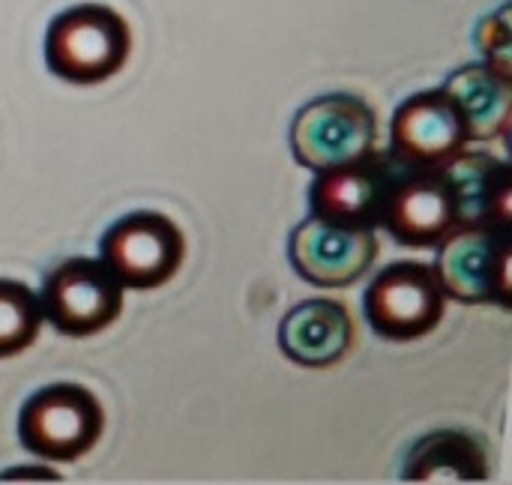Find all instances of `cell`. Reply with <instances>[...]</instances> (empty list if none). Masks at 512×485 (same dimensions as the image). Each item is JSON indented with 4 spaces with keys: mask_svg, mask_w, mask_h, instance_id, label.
I'll list each match as a JSON object with an SVG mask.
<instances>
[{
    "mask_svg": "<svg viewBox=\"0 0 512 485\" xmlns=\"http://www.w3.org/2000/svg\"><path fill=\"white\" fill-rule=\"evenodd\" d=\"M465 147V120L444 87L414 93L396 108L387 150L405 168H444Z\"/></svg>",
    "mask_w": 512,
    "mask_h": 485,
    "instance_id": "30bf717a",
    "label": "cell"
},
{
    "mask_svg": "<svg viewBox=\"0 0 512 485\" xmlns=\"http://www.w3.org/2000/svg\"><path fill=\"white\" fill-rule=\"evenodd\" d=\"M447 96L456 102L468 141H492L507 135L512 120V75L489 63H471L456 69L444 81Z\"/></svg>",
    "mask_w": 512,
    "mask_h": 485,
    "instance_id": "5bb4252c",
    "label": "cell"
},
{
    "mask_svg": "<svg viewBox=\"0 0 512 485\" xmlns=\"http://www.w3.org/2000/svg\"><path fill=\"white\" fill-rule=\"evenodd\" d=\"M405 483H483L489 480L486 444L471 432L441 429L420 438L405 465Z\"/></svg>",
    "mask_w": 512,
    "mask_h": 485,
    "instance_id": "9a60e30c",
    "label": "cell"
},
{
    "mask_svg": "<svg viewBox=\"0 0 512 485\" xmlns=\"http://www.w3.org/2000/svg\"><path fill=\"white\" fill-rule=\"evenodd\" d=\"M123 291L120 279L99 258H66L42 279V321L75 339L102 333L120 318Z\"/></svg>",
    "mask_w": 512,
    "mask_h": 485,
    "instance_id": "5b68a950",
    "label": "cell"
},
{
    "mask_svg": "<svg viewBox=\"0 0 512 485\" xmlns=\"http://www.w3.org/2000/svg\"><path fill=\"white\" fill-rule=\"evenodd\" d=\"M512 234L510 228L459 225L447 240L438 243V276L447 300L468 306L498 303L512 306Z\"/></svg>",
    "mask_w": 512,
    "mask_h": 485,
    "instance_id": "52a82bcc",
    "label": "cell"
},
{
    "mask_svg": "<svg viewBox=\"0 0 512 485\" xmlns=\"http://www.w3.org/2000/svg\"><path fill=\"white\" fill-rule=\"evenodd\" d=\"M369 327L390 342L429 336L447 312V291L435 264L396 261L384 267L363 297Z\"/></svg>",
    "mask_w": 512,
    "mask_h": 485,
    "instance_id": "277c9868",
    "label": "cell"
},
{
    "mask_svg": "<svg viewBox=\"0 0 512 485\" xmlns=\"http://www.w3.org/2000/svg\"><path fill=\"white\" fill-rule=\"evenodd\" d=\"M477 48L486 57L489 66L498 72L512 75V30H510V6H501L498 12L486 15L477 24Z\"/></svg>",
    "mask_w": 512,
    "mask_h": 485,
    "instance_id": "e0dca14e",
    "label": "cell"
},
{
    "mask_svg": "<svg viewBox=\"0 0 512 485\" xmlns=\"http://www.w3.org/2000/svg\"><path fill=\"white\" fill-rule=\"evenodd\" d=\"M399 168L402 162L390 150H372L348 165L315 171L309 186L312 216L375 228Z\"/></svg>",
    "mask_w": 512,
    "mask_h": 485,
    "instance_id": "8fae6325",
    "label": "cell"
},
{
    "mask_svg": "<svg viewBox=\"0 0 512 485\" xmlns=\"http://www.w3.org/2000/svg\"><path fill=\"white\" fill-rule=\"evenodd\" d=\"M291 267L318 288H345L369 273L378 258V237L369 225L303 219L288 240Z\"/></svg>",
    "mask_w": 512,
    "mask_h": 485,
    "instance_id": "9c48e42d",
    "label": "cell"
},
{
    "mask_svg": "<svg viewBox=\"0 0 512 485\" xmlns=\"http://www.w3.org/2000/svg\"><path fill=\"white\" fill-rule=\"evenodd\" d=\"M105 432L99 399L81 384H48L18 411V441L48 462H78Z\"/></svg>",
    "mask_w": 512,
    "mask_h": 485,
    "instance_id": "7a4b0ae2",
    "label": "cell"
},
{
    "mask_svg": "<svg viewBox=\"0 0 512 485\" xmlns=\"http://www.w3.org/2000/svg\"><path fill=\"white\" fill-rule=\"evenodd\" d=\"M42 330L39 294L15 279H0V357L27 351Z\"/></svg>",
    "mask_w": 512,
    "mask_h": 485,
    "instance_id": "2e32d148",
    "label": "cell"
},
{
    "mask_svg": "<svg viewBox=\"0 0 512 485\" xmlns=\"http://www.w3.org/2000/svg\"><path fill=\"white\" fill-rule=\"evenodd\" d=\"M378 117L360 96L327 93L303 105L291 123L294 159L309 171L348 165L375 150Z\"/></svg>",
    "mask_w": 512,
    "mask_h": 485,
    "instance_id": "3957f363",
    "label": "cell"
},
{
    "mask_svg": "<svg viewBox=\"0 0 512 485\" xmlns=\"http://www.w3.org/2000/svg\"><path fill=\"white\" fill-rule=\"evenodd\" d=\"M456 204L459 225L510 228L512 225V168L489 153L462 150L444 165Z\"/></svg>",
    "mask_w": 512,
    "mask_h": 485,
    "instance_id": "4fadbf2b",
    "label": "cell"
},
{
    "mask_svg": "<svg viewBox=\"0 0 512 485\" xmlns=\"http://www.w3.org/2000/svg\"><path fill=\"white\" fill-rule=\"evenodd\" d=\"M357 339L354 318L339 300L297 303L279 324V351L306 369H327L342 363Z\"/></svg>",
    "mask_w": 512,
    "mask_h": 485,
    "instance_id": "7c38bea8",
    "label": "cell"
},
{
    "mask_svg": "<svg viewBox=\"0 0 512 485\" xmlns=\"http://www.w3.org/2000/svg\"><path fill=\"white\" fill-rule=\"evenodd\" d=\"M378 225L411 249L438 246L459 228V204L444 168H399Z\"/></svg>",
    "mask_w": 512,
    "mask_h": 485,
    "instance_id": "ba28073f",
    "label": "cell"
},
{
    "mask_svg": "<svg viewBox=\"0 0 512 485\" xmlns=\"http://www.w3.org/2000/svg\"><path fill=\"white\" fill-rule=\"evenodd\" d=\"M186 240L174 219L156 210L120 216L99 240V261L123 288L150 291L171 282L183 264Z\"/></svg>",
    "mask_w": 512,
    "mask_h": 485,
    "instance_id": "8992f818",
    "label": "cell"
},
{
    "mask_svg": "<svg viewBox=\"0 0 512 485\" xmlns=\"http://www.w3.org/2000/svg\"><path fill=\"white\" fill-rule=\"evenodd\" d=\"M132 51L126 18L105 3L63 9L45 30V63L60 81L93 87L114 78Z\"/></svg>",
    "mask_w": 512,
    "mask_h": 485,
    "instance_id": "6da1fadb",
    "label": "cell"
}]
</instances>
